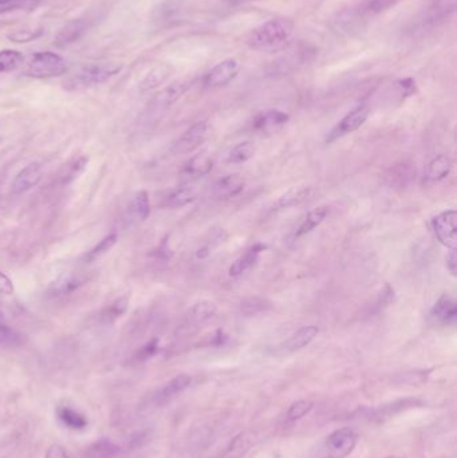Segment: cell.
<instances>
[{"instance_id":"cell-1","label":"cell","mask_w":457,"mask_h":458,"mask_svg":"<svg viewBox=\"0 0 457 458\" xmlns=\"http://www.w3.org/2000/svg\"><path fill=\"white\" fill-rule=\"evenodd\" d=\"M294 30H295L294 23L290 19L284 18L271 19L254 28L248 34L245 44L255 51L267 53V54L278 53L291 44L294 37Z\"/></svg>"},{"instance_id":"cell-2","label":"cell","mask_w":457,"mask_h":458,"mask_svg":"<svg viewBox=\"0 0 457 458\" xmlns=\"http://www.w3.org/2000/svg\"><path fill=\"white\" fill-rule=\"evenodd\" d=\"M121 70V65L109 61H100L82 66L68 81V88H86L104 84Z\"/></svg>"},{"instance_id":"cell-3","label":"cell","mask_w":457,"mask_h":458,"mask_svg":"<svg viewBox=\"0 0 457 458\" xmlns=\"http://www.w3.org/2000/svg\"><path fill=\"white\" fill-rule=\"evenodd\" d=\"M67 70L66 61L55 53H38L32 57L26 68V74L32 78H54L65 74Z\"/></svg>"},{"instance_id":"cell-4","label":"cell","mask_w":457,"mask_h":458,"mask_svg":"<svg viewBox=\"0 0 457 458\" xmlns=\"http://www.w3.org/2000/svg\"><path fill=\"white\" fill-rule=\"evenodd\" d=\"M357 442L358 436L353 429L341 428L326 437L324 449L327 458H345L354 450Z\"/></svg>"},{"instance_id":"cell-5","label":"cell","mask_w":457,"mask_h":458,"mask_svg":"<svg viewBox=\"0 0 457 458\" xmlns=\"http://www.w3.org/2000/svg\"><path fill=\"white\" fill-rule=\"evenodd\" d=\"M432 229L437 240L449 249L457 247V212L448 209L432 218Z\"/></svg>"},{"instance_id":"cell-6","label":"cell","mask_w":457,"mask_h":458,"mask_svg":"<svg viewBox=\"0 0 457 458\" xmlns=\"http://www.w3.org/2000/svg\"><path fill=\"white\" fill-rule=\"evenodd\" d=\"M371 109L366 105H358L357 108L348 111V114L341 120V122L330 131L327 137V142H333L348 133L358 131L368 120Z\"/></svg>"},{"instance_id":"cell-7","label":"cell","mask_w":457,"mask_h":458,"mask_svg":"<svg viewBox=\"0 0 457 458\" xmlns=\"http://www.w3.org/2000/svg\"><path fill=\"white\" fill-rule=\"evenodd\" d=\"M209 125L207 121H200L184 131L181 137L174 142L172 152L174 154H185L194 152L208 137Z\"/></svg>"},{"instance_id":"cell-8","label":"cell","mask_w":457,"mask_h":458,"mask_svg":"<svg viewBox=\"0 0 457 458\" xmlns=\"http://www.w3.org/2000/svg\"><path fill=\"white\" fill-rule=\"evenodd\" d=\"M240 70V64L236 59H225L214 66L204 78L207 88H223L234 81Z\"/></svg>"},{"instance_id":"cell-9","label":"cell","mask_w":457,"mask_h":458,"mask_svg":"<svg viewBox=\"0 0 457 458\" xmlns=\"http://www.w3.org/2000/svg\"><path fill=\"white\" fill-rule=\"evenodd\" d=\"M429 318L435 325L455 326L457 321L456 300L447 294L440 296L429 312Z\"/></svg>"},{"instance_id":"cell-10","label":"cell","mask_w":457,"mask_h":458,"mask_svg":"<svg viewBox=\"0 0 457 458\" xmlns=\"http://www.w3.org/2000/svg\"><path fill=\"white\" fill-rule=\"evenodd\" d=\"M218 312V307L211 300H200L192 305L184 319L183 328H195L211 321Z\"/></svg>"},{"instance_id":"cell-11","label":"cell","mask_w":457,"mask_h":458,"mask_svg":"<svg viewBox=\"0 0 457 458\" xmlns=\"http://www.w3.org/2000/svg\"><path fill=\"white\" fill-rule=\"evenodd\" d=\"M191 382H192V378L188 374H180V375L174 376L169 382H167L160 390H157V393L154 394V397H153V402L157 406L165 405L167 402L174 399V397H177L178 394L187 390L189 388Z\"/></svg>"},{"instance_id":"cell-12","label":"cell","mask_w":457,"mask_h":458,"mask_svg":"<svg viewBox=\"0 0 457 458\" xmlns=\"http://www.w3.org/2000/svg\"><path fill=\"white\" fill-rule=\"evenodd\" d=\"M42 175H44V171L38 162H32V164L27 165L15 177L14 184H12V193L22 195V193L28 192L30 189H32L34 187H37L39 184V181L42 180Z\"/></svg>"},{"instance_id":"cell-13","label":"cell","mask_w":457,"mask_h":458,"mask_svg":"<svg viewBox=\"0 0 457 458\" xmlns=\"http://www.w3.org/2000/svg\"><path fill=\"white\" fill-rule=\"evenodd\" d=\"M290 117L281 110H265L255 115L252 121V129L261 133H272L278 131L288 122Z\"/></svg>"},{"instance_id":"cell-14","label":"cell","mask_w":457,"mask_h":458,"mask_svg":"<svg viewBox=\"0 0 457 458\" xmlns=\"http://www.w3.org/2000/svg\"><path fill=\"white\" fill-rule=\"evenodd\" d=\"M245 180L243 175L238 173L224 175L218 178L212 188V196L218 200H227L231 197H236L240 195L244 189Z\"/></svg>"},{"instance_id":"cell-15","label":"cell","mask_w":457,"mask_h":458,"mask_svg":"<svg viewBox=\"0 0 457 458\" xmlns=\"http://www.w3.org/2000/svg\"><path fill=\"white\" fill-rule=\"evenodd\" d=\"M416 177V169L413 164L408 161L398 162L393 165L392 168L386 173V181L392 188H408L413 182Z\"/></svg>"},{"instance_id":"cell-16","label":"cell","mask_w":457,"mask_h":458,"mask_svg":"<svg viewBox=\"0 0 457 458\" xmlns=\"http://www.w3.org/2000/svg\"><path fill=\"white\" fill-rule=\"evenodd\" d=\"M318 332L319 330L317 326L302 327L284 341L281 345V351L284 354H292L299 350L305 349L306 346H308L315 339Z\"/></svg>"},{"instance_id":"cell-17","label":"cell","mask_w":457,"mask_h":458,"mask_svg":"<svg viewBox=\"0 0 457 458\" xmlns=\"http://www.w3.org/2000/svg\"><path fill=\"white\" fill-rule=\"evenodd\" d=\"M189 88V82H176L171 86L164 88L161 93L156 95L153 99L152 108L154 111L168 109L174 105L177 99H180L184 93Z\"/></svg>"},{"instance_id":"cell-18","label":"cell","mask_w":457,"mask_h":458,"mask_svg":"<svg viewBox=\"0 0 457 458\" xmlns=\"http://www.w3.org/2000/svg\"><path fill=\"white\" fill-rule=\"evenodd\" d=\"M264 249H265V245H261V244H255L254 247H251L244 255L240 256L239 259H236L235 262L232 263V265L228 269L230 276L238 278L240 275L245 274L247 271H250L251 268H254L259 262V256Z\"/></svg>"},{"instance_id":"cell-19","label":"cell","mask_w":457,"mask_h":458,"mask_svg":"<svg viewBox=\"0 0 457 458\" xmlns=\"http://www.w3.org/2000/svg\"><path fill=\"white\" fill-rule=\"evenodd\" d=\"M57 417L61 421V423L70 430H85L88 426L86 415L81 413L80 410L68 406V405H61L57 408Z\"/></svg>"},{"instance_id":"cell-20","label":"cell","mask_w":457,"mask_h":458,"mask_svg":"<svg viewBox=\"0 0 457 458\" xmlns=\"http://www.w3.org/2000/svg\"><path fill=\"white\" fill-rule=\"evenodd\" d=\"M87 31V23L82 19H74L66 23L65 26L59 30L55 44L58 47H66L68 44H75L81 39V37Z\"/></svg>"},{"instance_id":"cell-21","label":"cell","mask_w":457,"mask_h":458,"mask_svg":"<svg viewBox=\"0 0 457 458\" xmlns=\"http://www.w3.org/2000/svg\"><path fill=\"white\" fill-rule=\"evenodd\" d=\"M215 166V157L207 152L194 155L184 166V173L192 177H204L212 172Z\"/></svg>"},{"instance_id":"cell-22","label":"cell","mask_w":457,"mask_h":458,"mask_svg":"<svg viewBox=\"0 0 457 458\" xmlns=\"http://www.w3.org/2000/svg\"><path fill=\"white\" fill-rule=\"evenodd\" d=\"M86 283V278L80 274H65L61 275L58 279H55L50 285V294L59 296V295H68L78 289Z\"/></svg>"},{"instance_id":"cell-23","label":"cell","mask_w":457,"mask_h":458,"mask_svg":"<svg viewBox=\"0 0 457 458\" xmlns=\"http://www.w3.org/2000/svg\"><path fill=\"white\" fill-rule=\"evenodd\" d=\"M452 166H454L452 160L445 154H440L433 160H431V162L428 164L425 169V180L431 182L441 181L449 175Z\"/></svg>"},{"instance_id":"cell-24","label":"cell","mask_w":457,"mask_h":458,"mask_svg":"<svg viewBox=\"0 0 457 458\" xmlns=\"http://www.w3.org/2000/svg\"><path fill=\"white\" fill-rule=\"evenodd\" d=\"M121 448L109 438H101L91 443L85 452L84 458H120Z\"/></svg>"},{"instance_id":"cell-25","label":"cell","mask_w":457,"mask_h":458,"mask_svg":"<svg viewBox=\"0 0 457 458\" xmlns=\"http://www.w3.org/2000/svg\"><path fill=\"white\" fill-rule=\"evenodd\" d=\"M313 195V188L311 187H299L290 189L286 192L283 196L279 197L278 201L274 204L272 211H279V209H287L295 205H299L305 202Z\"/></svg>"},{"instance_id":"cell-26","label":"cell","mask_w":457,"mask_h":458,"mask_svg":"<svg viewBox=\"0 0 457 458\" xmlns=\"http://www.w3.org/2000/svg\"><path fill=\"white\" fill-rule=\"evenodd\" d=\"M128 215L131 221H145L151 215V202H149V196L145 191H141L136 193L131 198L129 208H128Z\"/></svg>"},{"instance_id":"cell-27","label":"cell","mask_w":457,"mask_h":458,"mask_svg":"<svg viewBox=\"0 0 457 458\" xmlns=\"http://www.w3.org/2000/svg\"><path fill=\"white\" fill-rule=\"evenodd\" d=\"M328 216V208L327 207H318L313 211H310L304 221L299 224L297 232H295V238H302L307 233L313 232L318 225H321Z\"/></svg>"},{"instance_id":"cell-28","label":"cell","mask_w":457,"mask_h":458,"mask_svg":"<svg viewBox=\"0 0 457 458\" xmlns=\"http://www.w3.org/2000/svg\"><path fill=\"white\" fill-rule=\"evenodd\" d=\"M197 198V188L194 185H183L174 189V192L167 197V205L171 208H181Z\"/></svg>"},{"instance_id":"cell-29","label":"cell","mask_w":457,"mask_h":458,"mask_svg":"<svg viewBox=\"0 0 457 458\" xmlns=\"http://www.w3.org/2000/svg\"><path fill=\"white\" fill-rule=\"evenodd\" d=\"M240 312L244 316H255L263 312H267L272 308V303L261 296L245 298L239 305Z\"/></svg>"},{"instance_id":"cell-30","label":"cell","mask_w":457,"mask_h":458,"mask_svg":"<svg viewBox=\"0 0 457 458\" xmlns=\"http://www.w3.org/2000/svg\"><path fill=\"white\" fill-rule=\"evenodd\" d=\"M255 154V148L251 142H240L230 154H228V162L231 164H243L251 160Z\"/></svg>"},{"instance_id":"cell-31","label":"cell","mask_w":457,"mask_h":458,"mask_svg":"<svg viewBox=\"0 0 457 458\" xmlns=\"http://www.w3.org/2000/svg\"><path fill=\"white\" fill-rule=\"evenodd\" d=\"M128 303H129V300H128L127 296H125V298H120V299H117L113 305H110L109 307L102 312V315H101L102 321H104L105 323H111V322H114L115 319H118L120 316H122V315L127 312V309H128Z\"/></svg>"},{"instance_id":"cell-32","label":"cell","mask_w":457,"mask_h":458,"mask_svg":"<svg viewBox=\"0 0 457 458\" xmlns=\"http://www.w3.org/2000/svg\"><path fill=\"white\" fill-rule=\"evenodd\" d=\"M23 57L21 53L14 50L0 51V73L11 71L22 64Z\"/></svg>"},{"instance_id":"cell-33","label":"cell","mask_w":457,"mask_h":458,"mask_svg":"<svg viewBox=\"0 0 457 458\" xmlns=\"http://www.w3.org/2000/svg\"><path fill=\"white\" fill-rule=\"evenodd\" d=\"M225 239H227V232L224 229L214 231L211 238L208 239L209 241H207L201 248H198V251L196 252V258H198V259L207 258L212 252V249L215 247H218Z\"/></svg>"},{"instance_id":"cell-34","label":"cell","mask_w":457,"mask_h":458,"mask_svg":"<svg viewBox=\"0 0 457 458\" xmlns=\"http://www.w3.org/2000/svg\"><path fill=\"white\" fill-rule=\"evenodd\" d=\"M314 408V403L311 401H306V399H301L297 401L294 403H291V406L287 410V419L294 422L298 421L301 418H304L306 415L308 414Z\"/></svg>"},{"instance_id":"cell-35","label":"cell","mask_w":457,"mask_h":458,"mask_svg":"<svg viewBox=\"0 0 457 458\" xmlns=\"http://www.w3.org/2000/svg\"><path fill=\"white\" fill-rule=\"evenodd\" d=\"M117 241V235L111 233L109 236H106L105 239L100 241V244H97L88 254L86 255V262H94L95 259L101 258L104 254H106L108 251L111 249V247L115 244Z\"/></svg>"},{"instance_id":"cell-36","label":"cell","mask_w":457,"mask_h":458,"mask_svg":"<svg viewBox=\"0 0 457 458\" xmlns=\"http://www.w3.org/2000/svg\"><path fill=\"white\" fill-rule=\"evenodd\" d=\"M169 75V71L167 67H158L153 73L148 75V78L144 81L142 88L144 90H151V88H157L160 84H162L167 77Z\"/></svg>"},{"instance_id":"cell-37","label":"cell","mask_w":457,"mask_h":458,"mask_svg":"<svg viewBox=\"0 0 457 458\" xmlns=\"http://www.w3.org/2000/svg\"><path fill=\"white\" fill-rule=\"evenodd\" d=\"M87 160L85 157L77 160L73 165H70V168L67 169V173H65V182H68V181H73L75 180L78 175H81L86 166Z\"/></svg>"},{"instance_id":"cell-38","label":"cell","mask_w":457,"mask_h":458,"mask_svg":"<svg viewBox=\"0 0 457 458\" xmlns=\"http://www.w3.org/2000/svg\"><path fill=\"white\" fill-rule=\"evenodd\" d=\"M395 85H397V88H398L401 99H405V98L413 95L414 93H416V82H414L412 78L400 79Z\"/></svg>"},{"instance_id":"cell-39","label":"cell","mask_w":457,"mask_h":458,"mask_svg":"<svg viewBox=\"0 0 457 458\" xmlns=\"http://www.w3.org/2000/svg\"><path fill=\"white\" fill-rule=\"evenodd\" d=\"M158 351V339H153L151 342H148L144 347H141V350L137 352L136 358L138 361H147L149 358L154 356Z\"/></svg>"},{"instance_id":"cell-40","label":"cell","mask_w":457,"mask_h":458,"mask_svg":"<svg viewBox=\"0 0 457 458\" xmlns=\"http://www.w3.org/2000/svg\"><path fill=\"white\" fill-rule=\"evenodd\" d=\"M44 458H70L68 453L66 452L65 448L59 443H53L48 446V449L46 450Z\"/></svg>"},{"instance_id":"cell-41","label":"cell","mask_w":457,"mask_h":458,"mask_svg":"<svg viewBox=\"0 0 457 458\" xmlns=\"http://www.w3.org/2000/svg\"><path fill=\"white\" fill-rule=\"evenodd\" d=\"M12 292H14L12 282L3 272H0V294L11 295Z\"/></svg>"},{"instance_id":"cell-42","label":"cell","mask_w":457,"mask_h":458,"mask_svg":"<svg viewBox=\"0 0 457 458\" xmlns=\"http://www.w3.org/2000/svg\"><path fill=\"white\" fill-rule=\"evenodd\" d=\"M447 268L449 269L452 276H456L457 271V255L456 249H451L449 255L447 256Z\"/></svg>"},{"instance_id":"cell-43","label":"cell","mask_w":457,"mask_h":458,"mask_svg":"<svg viewBox=\"0 0 457 458\" xmlns=\"http://www.w3.org/2000/svg\"><path fill=\"white\" fill-rule=\"evenodd\" d=\"M230 1H243V0H230Z\"/></svg>"},{"instance_id":"cell-44","label":"cell","mask_w":457,"mask_h":458,"mask_svg":"<svg viewBox=\"0 0 457 458\" xmlns=\"http://www.w3.org/2000/svg\"><path fill=\"white\" fill-rule=\"evenodd\" d=\"M209 458H216V457H209Z\"/></svg>"}]
</instances>
